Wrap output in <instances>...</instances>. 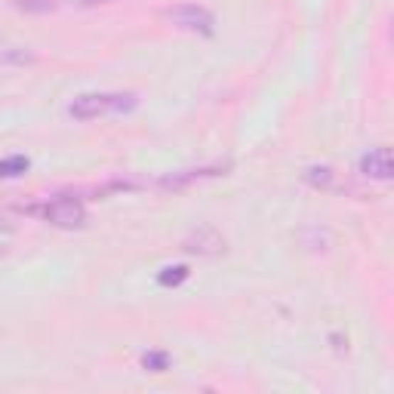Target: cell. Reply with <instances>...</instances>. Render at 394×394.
<instances>
[{
	"mask_svg": "<svg viewBox=\"0 0 394 394\" xmlns=\"http://www.w3.org/2000/svg\"><path fill=\"white\" fill-rule=\"evenodd\" d=\"M170 354H166V351H148L145 354V358H142V367L148 370V373H166V370H170Z\"/></svg>",
	"mask_w": 394,
	"mask_h": 394,
	"instance_id": "obj_8",
	"label": "cell"
},
{
	"mask_svg": "<svg viewBox=\"0 0 394 394\" xmlns=\"http://www.w3.org/2000/svg\"><path fill=\"white\" fill-rule=\"evenodd\" d=\"M136 108L133 92H83L68 105V115L74 120H96L111 111H129Z\"/></svg>",
	"mask_w": 394,
	"mask_h": 394,
	"instance_id": "obj_1",
	"label": "cell"
},
{
	"mask_svg": "<svg viewBox=\"0 0 394 394\" xmlns=\"http://www.w3.org/2000/svg\"><path fill=\"white\" fill-rule=\"evenodd\" d=\"M161 287H179L182 280H188V265H170L161 271Z\"/></svg>",
	"mask_w": 394,
	"mask_h": 394,
	"instance_id": "obj_9",
	"label": "cell"
},
{
	"mask_svg": "<svg viewBox=\"0 0 394 394\" xmlns=\"http://www.w3.org/2000/svg\"><path fill=\"white\" fill-rule=\"evenodd\" d=\"M16 6L25 9V13H53L55 0H16Z\"/></svg>",
	"mask_w": 394,
	"mask_h": 394,
	"instance_id": "obj_11",
	"label": "cell"
},
{
	"mask_svg": "<svg viewBox=\"0 0 394 394\" xmlns=\"http://www.w3.org/2000/svg\"><path fill=\"white\" fill-rule=\"evenodd\" d=\"M0 62H34L31 53H0Z\"/></svg>",
	"mask_w": 394,
	"mask_h": 394,
	"instance_id": "obj_12",
	"label": "cell"
},
{
	"mask_svg": "<svg viewBox=\"0 0 394 394\" xmlns=\"http://www.w3.org/2000/svg\"><path fill=\"white\" fill-rule=\"evenodd\" d=\"M83 6H96V4H115V0H80Z\"/></svg>",
	"mask_w": 394,
	"mask_h": 394,
	"instance_id": "obj_13",
	"label": "cell"
},
{
	"mask_svg": "<svg viewBox=\"0 0 394 394\" xmlns=\"http://www.w3.org/2000/svg\"><path fill=\"white\" fill-rule=\"evenodd\" d=\"M0 256H4V247H0Z\"/></svg>",
	"mask_w": 394,
	"mask_h": 394,
	"instance_id": "obj_14",
	"label": "cell"
},
{
	"mask_svg": "<svg viewBox=\"0 0 394 394\" xmlns=\"http://www.w3.org/2000/svg\"><path fill=\"white\" fill-rule=\"evenodd\" d=\"M41 215L50 225H59V228H80L87 222V210L78 197H55L41 210Z\"/></svg>",
	"mask_w": 394,
	"mask_h": 394,
	"instance_id": "obj_2",
	"label": "cell"
},
{
	"mask_svg": "<svg viewBox=\"0 0 394 394\" xmlns=\"http://www.w3.org/2000/svg\"><path fill=\"white\" fill-rule=\"evenodd\" d=\"M225 166H203V170H182V173H173V176H164L161 185L164 188H185L197 179H210V176H219Z\"/></svg>",
	"mask_w": 394,
	"mask_h": 394,
	"instance_id": "obj_6",
	"label": "cell"
},
{
	"mask_svg": "<svg viewBox=\"0 0 394 394\" xmlns=\"http://www.w3.org/2000/svg\"><path fill=\"white\" fill-rule=\"evenodd\" d=\"M182 250L197 252V256H219V252H225V238L213 225H201V228H194L188 238H185Z\"/></svg>",
	"mask_w": 394,
	"mask_h": 394,
	"instance_id": "obj_4",
	"label": "cell"
},
{
	"mask_svg": "<svg viewBox=\"0 0 394 394\" xmlns=\"http://www.w3.org/2000/svg\"><path fill=\"white\" fill-rule=\"evenodd\" d=\"M176 28H185V31H201V34H213V25L215 18L206 6H197V4H179V6H170L164 13Z\"/></svg>",
	"mask_w": 394,
	"mask_h": 394,
	"instance_id": "obj_3",
	"label": "cell"
},
{
	"mask_svg": "<svg viewBox=\"0 0 394 394\" xmlns=\"http://www.w3.org/2000/svg\"><path fill=\"white\" fill-rule=\"evenodd\" d=\"M361 173L367 179H376V182H388L391 173H394V164H391V151L388 148H373L361 157Z\"/></svg>",
	"mask_w": 394,
	"mask_h": 394,
	"instance_id": "obj_5",
	"label": "cell"
},
{
	"mask_svg": "<svg viewBox=\"0 0 394 394\" xmlns=\"http://www.w3.org/2000/svg\"><path fill=\"white\" fill-rule=\"evenodd\" d=\"M305 179L314 185V188H326V185L333 182V170L330 166H312V170L305 173Z\"/></svg>",
	"mask_w": 394,
	"mask_h": 394,
	"instance_id": "obj_10",
	"label": "cell"
},
{
	"mask_svg": "<svg viewBox=\"0 0 394 394\" xmlns=\"http://www.w3.org/2000/svg\"><path fill=\"white\" fill-rule=\"evenodd\" d=\"M28 166H31V161L25 154H9L0 161V179H18L28 173Z\"/></svg>",
	"mask_w": 394,
	"mask_h": 394,
	"instance_id": "obj_7",
	"label": "cell"
}]
</instances>
